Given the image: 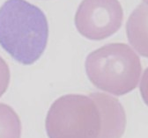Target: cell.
<instances>
[{"label": "cell", "mask_w": 148, "mask_h": 138, "mask_svg": "<svg viewBox=\"0 0 148 138\" xmlns=\"http://www.w3.org/2000/svg\"><path fill=\"white\" fill-rule=\"evenodd\" d=\"M48 38V20L39 7L26 0H6L0 8V45L18 63H35Z\"/></svg>", "instance_id": "6da1fadb"}, {"label": "cell", "mask_w": 148, "mask_h": 138, "mask_svg": "<svg viewBox=\"0 0 148 138\" xmlns=\"http://www.w3.org/2000/svg\"><path fill=\"white\" fill-rule=\"evenodd\" d=\"M85 67L92 85L116 96L132 92L142 72L139 57L124 43H109L91 52Z\"/></svg>", "instance_id": "7a4b0ae2"}, {"label": "cell", "mask_w": 148, "mask_h": 138, "mask_svg": "<svg viewBox=\"0 0 148 138\" xmlns=\"http://www.w3.org/2000/svg\"><path fill=\"white\" fill-rule=\"evenodd\" d=\"M45 128L49 138H100L101 113L89 96L64 95L49 107Z\"/></svg>", "instance_id": "3957f363"}, {"label": "cell", "mask_w": 148, "mask_h": 138, "mask_svg": "<svg viewBox=\"0 0 148 138\" xmlns=\"http://www.w3.org/2000/svg\"><path fill=\"white\" fill-rule=\"evenodd\" d=\"M123 10L118 0H83L75 14L79 33L92 41H101L121 27Z\"/></svg>", "instance_id": "277c9868"}, {"label": "cell", "mask_w": 148, "mask_h": 138, "mask_svg": "<svg viewBox=\"0 0 148 138\" xmlns=\"http://www.w3.org/2000/svg\"><path fill=\"white\" fill-rule=\"evenodd\" d=\"M95 101L101 117L100 138H121L126 128V114L123 107L116 98L102 92L88 95Z\"/></svg>", "instance_id": "5b68a950"}, {"label": "cell", "mask_w": 148, "mask_h": 138, "mask_svg": "<svg viewBox=\"0 0 148 138\" xmlns=\"http://www.w3.org/2000/svg\"><path fill=\"white\" fill-rule=\"evenodd\" d=\"M128 41L142 56L148 58V5L140 4L126 23Z\"/></svg>", "instance_id": "8992f818"}, {"label": "cell", "mask_w": 148, "mask_h": 138, "mask_svg": "<svg viewBox=\"0 0 148 138\" xmlns=\"http://www.w3.org/2000/svg\"><path fill=\"white\" fill-rule=\"evenodd\" d=\"M21 122L10 106L0 103V138H21Z\"/></svg>", "instance_id": "52a82bcc"}, {"label": "cell", "mask_w": 148, "mask_h": 138, "mask_svg": "<svg viewBox=\"0 0 148 138\" xmlns=\"http://www.w3.org/2000/svg\"><path fill=\"white\" fill-rule=\"evenodd\" d=\"M11 79L9 66L6 62L0 56V98L8 89Z\"/></svg>", "instance_id": "ba28073f"}, {"label": "cell", "mask_w": 148, "mask_h": 138, "mask_svg": "<svg viewBox=\"0 0 148 138\" xmlns=\"http://www.w3.org/2000/svg\"><path fill=\"white\" fill-rule=\"evenodd\" d=\"M139 90L144 102L148 107V67L145 69V72L143 73Z\"/></svg>", "instance_id": "9c48e42d"}, {"label": "cell", "mask_w": 148, "mask_h": 138, "mask_svg": "<svg viewBox=\"0 0 148 138\" xmlns=\"http://www.w3.org/2000/svg\"><path fill=\"white\" fill-rule=\"evenodd\" d=\"M143 1L145 2V4H147L148 5V0H143Z\"/></svg>", "instance_id": "30bf717a"}]
</instances>
